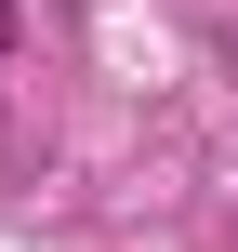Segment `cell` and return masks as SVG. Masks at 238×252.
Here are the masks:
<instances>
[{"label":"cell","mask_w":238,"mask_h":252,"mask_svg":"<svg viewBox=\"0 0 238 252\" xmlns=\"http://www.w3.org/2000/svg\"><path fill=\"white\" fill-rule=\"evenodd\" d=\"M13 40H26V13H13V0H0V66H13Z\"/></svg>","instance_id":"6da1fadb"}]
</instances>
